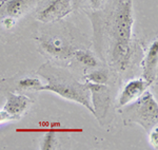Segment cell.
Segmentation results:
<instances>
[{
	"mask_svg": "<svg viewBox=\"0 0 158 150\" xmlns=\"http://www.w3.org/2000/svg\"><path fill=\"white\" fill-rule=\"evenodd\" d=\"M134 11L132 0H116L111 16V60L118 71L128 68L132 56Z\"/></svg>",
	"mask_w": 158,
	"mask_h": 150,
	"instance_id": "1",
	"label": "cell"
},
{
	"mask_svg": "<svg viewBox=\"0 0 158 150\" xmlns=\"http://www.w3.org/2000/svg\"><path fill=\"white\" fill-rule=\"evenodd\" d=\"M48 84L42 86L40 91H50L69 101H73L85 107L95 116V111L91 104V94L86 84H80L72 76H64L60 71L50 70L42 73Z\"/></svg>",
	"mask_w": 158,
	"mask_h": 150,
	"instance_id": "2",
	"label": "cell"
},
{
	"mask_svg": "<svg viewBox=\"0 0 158 150\" xmlns=\"http://www.w3.org/2000/svg\"><path fill=\"white\" fill-rule=\"evenodd\" d=\"M124 107L126 108L121 110L124 125L137 123L146 130H149L157 124V101L153 94L148 90L138 100Z\"/></svg>",
	"mask_w": 158,
	"mask_h": 150,
	"instance_id": "3",
	"label": "cell"
},
{
	"mask_svg": "<svg viewBox=\"0 0 158 150\" xmlns=\"http://www.w3.org/2000/svg\"><path fill=\"white\" fill-rule=\"evenodd\" d=\"M72 12L71 0H50L39 11L37 19L44 24L62 19Z\"/></svg>",
	"mask_w": 158,
	"mask_h": 150,
	"instance_id": "4",
	"label": "cell"
},
{
	"mask_svg": "<svg viewBox=\"0 0 158 150\" xmlns=\"http://www.w3.org/2000/svg\"><path fill=\"white\" fill-rule=\"evenodd\" d=\"M91 94V104L97 119L104 118L110 105V92L106 85L86 83Z\"/></svg>",
	"mask_w": 158,
	"mask_h": 150,
	"instance_id": "5",
	"label": "cell"
},
{
	"mask_svg": "<svg viewBox=\"0 0 158 150\" xmlns=\"http://www.w3.org/2000/svg\"><path fill=\"white\" fill-rule=\"evenodd\" d=\"M149 86V83L144 80L143 78L130 80L122 89L118 100V107H124L133 103L134 101L138 100L140 96L148 90Z\"/></svg>",
	"mask_w": 158,
	"mask_h": 150,
	"instance_id": "6",
	"label": "cell"
},
{
	"mask_svg": "<svg viewBox=\"0 0 158 150\" xmlns=\"http://www.w3.org/2000/svg\"><path fill=\"white\" fill-rule=\"evenodd\" d=\"M143 74L142 78L152 85L156 79L158 67V41L154 40L148 49L146 57L143 59Z\"/></svg>",
	"mask_w": 158,
	"mask_h": 150,
	"instance_id": "7",
	"label": "cell"
},
{
	"mask_svg": "<svg viewBox=\"0 0 158 150\" xmlns=\"http://www.w3.org/2000/svg\"><path fill=\"white\" fill-rule=\"evenodd\" d=\"M31 105V100L23 94L9 93L3 110L15 119H19Z\"/></svg>",
	"mask_w": 158,
	"mask_h": 150,
	"instance_id": "8",
	"label": "cell"
},
{
	"mask_svg": "<svg viewBox=\"0 0 158 150\" xmlns=\"http://www.w3.org/2000/svg\"><path fill=\"white\" fill-rule=\"evenodd\" d=\"M41 47L47 53L55 57H69L74 54V51L59 37H53L41 40Z\"/></svg>",
	"mask_w": 158,
	"mask_h": 150,
	"instance_id": "9",
	"label": "cell"
},
{
	"mask_svg": "<svg viewBox=\"0 0 158 150\" xmlns=\"http://www.w3.org/2000/svg\"><path fill=\"white\" fill-rule=\"evenodd\" d=\"M32 0H4L0 3V9L3 10V15L6 17L16 19L27 12Z\"/></svg>",
	"mask_w": 158,
	"mask_h": 150,
	"instance_id": "10",
	"label": "cell"
},
{
	"mask_svg": "<svg viewBox=\"0 0 158 150\" xmlns=\"http://www.w3.org/2000/svg\"><path fill=\"white\" fill-rule=\"evenodd\" d=\"M74 55H75L76 59L81 63H83L86 67L94 68L97 66V60H96L95 56L89 51H74Z\"/></svg>",
	"mask_w": 158,
	"mask_h": 150,
	"instance_id": "11",
	"label": "cell"
},
{
	"mask_svg": "<svg viewBox=\"0 0 158 150\" xmlns=\"http://www.w3.org/2000/svg\"><path fill=\"white\" fill-rule=\"evenodd\" d=\"M18 86L23 90H36L40 91L42 87V83L37 77H24L19 80Z\"/></svg>",
	"mask_w": 158,
	"mask_h": 150,
	"instance_id": "12",
	"label": "cell"
},
{
	"mask_svg": "<svg viewBox=\"0 0 158 150\" xmlns=\"http://www.w3.org/2000/svg\"><path fill=\"white\" fill-rule=\"evenodd\" d=\"M86 79L90 83L98 84V85H106L109 80V76L106 71L102 70H95L92 71L89 74H86Z\"/></svg>",
	"mask_w": 158,
	"mask_h": 150,
	"instance_id": "13",
	"label": "cell"
},
{
	"mask_svg": "<svg viewBox=\"0 0 158 150\" xmlns=\"http://www.w3.org/2000/svg\"><path fill=\"white\" fill-rule=\"evenodd\" d=\"M54 129H50L49 132L44 135L43 141L41 143V149L42 150H52L55 148L56 145V136L54 133Z\"/></svg>",
	"mask_w": 158,
	"mask_h": 150,
	"instance_id": "14",
	"label": "cell"
},
{
	"mask_svg": "<svg viewBox=\"0 0 158 150\" xmlns=\"http://www.w3.org/2000/svg\"><path fill=\"white\" fill-rule=\"evenodd\" d=\"M150 143L153 147H155V149L158 148V129L157 126L153 127L151 133H150Z\"/></svg>",
	"mask_w": 158,
	"mask_h": 150,
	"instance_id": "15",
	"label": "cell"
},
{
	"mask_svg": "<svg viewBox=\"0 0 158 150\" xmlns=\"http://www.w3.org/2000/svg\"><path fill=\"white\" fill-rule=\"evenodd\" d=\"M10 121H14V118L10 114H7L4 110H0V124L6 123V122Z\"/></svg>",
	"mask_w": 158,
	"mask_h": 150,
	"instance_id": "16",
	"label": "cell"
},
{
	"mask_svg": "<svg viewBox=\"0 0 158 150\" xmlns=\"http://www.w3.org/2000/svg\"><path fill=\"white\" fill-rule=\"evenodd\" d=\"M89 1H90V4H91V6L93 10L100 9L101 6H102V3H103V0H89Z\"/></svg>",
	"mask_w": 158,
	"mask_h": 150,
	"instance_id": "17",
	"label": "cell"
}]
</instances>
